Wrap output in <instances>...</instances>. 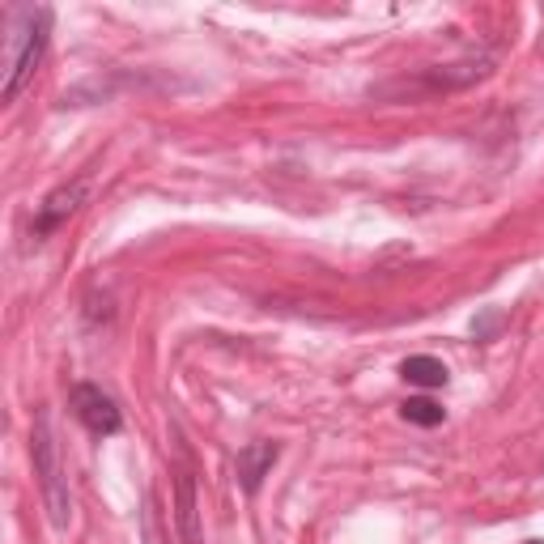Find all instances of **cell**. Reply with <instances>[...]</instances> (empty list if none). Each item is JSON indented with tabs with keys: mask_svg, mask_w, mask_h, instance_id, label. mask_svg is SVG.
<instances>
[{
	"mask_svg": "<svg viewBox=\"0 0 544 544\" xmlns=\"http://www.w3.org/2000/svg\"><path fill=\"white\" fill-rule=\"evenodd\" d=\"M47 26H51V13L47 9H22L17 13V26L9 34V47H5V90H0V98L13 102L17 94H22V85L34 77V68H39L43 60V47H47Z\"/></svg>",
	"mask_w": 544,
	"mask_h": 544,
	"instance_id": "obj_1",
	"label": "cell"
},
{
	"mask_svg": "<svg viewBox=\"0 0 544 544\" xmlns=\"http://www.w3.org/2000/svg\"><path fill=\"white\" fill-rule=\"evenodd\" d=\"M30 451H34V472H39V485H43L47 519H51V527H60V532H64L68 519H73V506H68V489H64V476H60L56 438H51V421H47V413H34Z\"/></svg>",
	"mask_w": 544,
	"mask_h": 544,
	"instance_id": "obj_2",
	"label": "cell"
},
{
	"mask_svg": "<svg viewBox=\"0 0 544 544\" xmlns=\"http://www.w3.org/2000/svg\"><path fill=\"white\" fill-rule=\"evenodd\" d=\"M68 404H73L77 421H81L90 434H98V438H111V434H119V425H124L115 400H111L102 387H94V383H77L73 391H68Z\"/></svg>",
	"mask_w": 544,
	"mask_h": 544,
	"instance_id": "obj_3",
	"label": "cell"
},
{
	"mask_svg": "<svg viewBox=\"0 0 544 544\" xmlns=\"http://www.w3.org/2000/svg\"><path fill=\"white\" fill-rule=\"evenodd\" d=\"M81 196H85V183H68V187H56L47 200H43V209H39V217H34V238H47L51 230L60 226L64 217H73L77 213V204H81Z\"/></svg>",
	"mask_w": 544,
	"mask_h": 544,
	"instance_id": "obj_4",
	"label": "cell"
},
{
	"mask_svg": "<svg viewBox=\"0 0 544 544\" xmlns=\"http://www.w3.org/2000/svg\"><path fill=\"white\" fill-rule=\"evenodd\" d=\"M277 464V442H247L243 451H238V485L243 493H255L264 485V476L272 472Z\"/></svg>",
	"mask_w": 544,
	"mask_h": 544,
	"instance_id": "obj_5",
	"label": "cell"
},
{
	"mask_svg": "<svg viewBox=\"0 0 544 544\" xmlns=\"http://www.w3.org/2000/svg\"><path fill=\"white\" fill-rule=\"evenodd\" d=\"M175 519H179L183 544H200V506H196L192 472H179V481H175Z\"/></svg>",
	"mask_w": 544,
	"mask_h": 544,
	"instance_id": "obj_6",
	"label": "cell"
},
{
	"mask_svg": "<svg viewBox=\"0 0 544 544\" xmlns=\"http://www.w3.org/2000/svg\"><path fill=\"white\" fill-rule=\"evenodd\" d=\"M400 374H404L408 383H417V387H442V383H447V366H442L438 357H425V353L404 357Z\"/></svg>",
	"mask_w": 544,
	"mask_h": 544,
	"instance_id": "obj_7",
	"label": "cell"
},
{
	"mask_svg": "<svg viewBox=\"0 0 544 544\" xmlns=\"http://www.w3.org/2000/svg\"><path fill=\"white\" fill-rule=\"evenodd\" d=\"M400 417L404 421H413V425H425V430H430V425H442V404H434V400H425V396H417V400H404L400 404Z\"/></svg>",
	"mask_w": 544,
	"mask_h": 544,
	"instance_id": "obj_8",
	"label": "cell"
},
{
	"mask_svg": "<svg viewBox=\"0 0 544 544\" xmlns=\"http://www.w3.org/2000/svg\"><path fill=\"white\" fill-rule=\"evenodd\" d=\"M523 544H540V540H523Z\"/></svg>",
	"mask_w": 544,
	"mask_h": 544,
	"instance_id": "obj_9",
	"label": "cell"
}]
</instances>
